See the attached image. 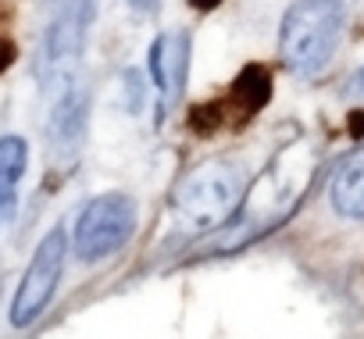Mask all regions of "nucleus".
<instances>
[{
  "label": "nucleus",
  "mask_w": 364,
  "mask_h": 339,
  "mask_svg": "<svg viewBox=\"0 0 364 339\" xmlns=\"http://www.w3.org/2000/svg\"><path fill=\"white\" fill-rule=\"evenodd\" d=\"M328 197H332V208L343 218L364 222V146H357L353 154H346L339 161L332 186H328Z\"/></svg>",
  "instance_id": "0eeeda50"
},
{
  "label": "nucleus",
  "mask_w": 364,
  "mask_h": 339,
  "mask_svg": "<svg viewBox=\"0 0 364 339\" xmlns=\"http://www.w3.org/2000/svg\"><path fill=\"white\" fill-rule=\"evenodd\" d=\"M222 4V0H190V8H197V11H215Z\"/></svg>",
  "instance_id": "ddd939ff"
},
{
  "label": "nucleus",
  "mask_w": 364,
  "mask_h": 339,
  "mask_svg": "<svg viewBox=\"0 0 364 339\" xmlns=\"http://www.w3.org/2000/svg\"><path fill=\"white\" fill-rule=\"evenodd\" d=\"M29 164V146L22 136L0 139V225H8L18 208V183Z\"/></svg>",
  "instance_id": "6e6552de"
},
{
  "label": "nucleus",
  "mask_w": 364,
  "mask_h": 339,
  "mask_svg": "<svg viewBox=\"0 0 364 339\" xmlns=\"http://www.w3.org/2000/svg\"><path fill=\"white\" fill-rule=\"evenodd\" d=\"M346 97L364 100V68H357V72H353V79H350V86H346Z\"/></svg>",
  "instance_id": "9b49d317"
},
{
  "label": "nucleus",
  "mask_w": 364,
  "mask_h": 339,
  "mask_svg": "<svg viewBox=\"0 0 364 339\" xmlns=\"http://www.w3.org/2000/svg\"><path fill=\"white\" fill-rule=\"evenodd\" d=\"M132 232H136L132 197H125V193L93 197L75 222V254L82 261H104V257L118 254Z\"/></svg>",
  "instance_id": "7ed1b4c3"
},
{
  "label": "nucleus",
  "mask_w": 364,
  "mask_h": 339,
  "mask_svg": "<svg viewBox=\"0 0 364 339\" xmlns=\"http://www.w3.org/2000/svg\"><path fill=\"white\" fill-rule=\"evenodd\" d=\"M243 208V176L229 161H204L190 168L171 190L175 225L190 236H208L229 225Z\"/></svg>",
  "instance_id": "f257e3e1"
},
{
  "label": "nucleus",
  "mask_w": 364,
  "mask_h": 339,
  "mask_svg": "<svg viewBox=\"0 0 364 339\" xmlns=\"http://www.w3.org/2000/svg\"><path fill=\"white\" fill-rule=\"evenodd\" d=\"M350 132H353V136L364 132V114H360V111H353V118H350Z\"/></svg>",
  "instance_id": "4468645a"
},
{
  "label": "nucleus",
  "mask_w": 364,
  "mask_h": 339,
  "mask_svg": "<svg viewBox=\"0 0 364 339\" xmlns=\"http://www.w3.org/2000/svg\"><path fill=\"white\" fill-rule=\"evenodd\" d=\"M82 118H86V97L82 90L75 86H65L58 93V104H54V118H50V143L65 154L75 150L79 136H82Z\"/></svg>",
  "instance_id": "1a4fd4ad"
},
{
  "label": "nucleus",
  "mask_w": 364,
  "mask_h": 339,
  "mask_svg": "<svg viewBox=\"0 0 364 339\" xmlns=\"http://www.w3.org/2000/svg\"><path fill=\"white\" fill-rule=\"evenodd\" d=\"M150 68H154V82L161 90V111H168L182 97V90H186L190 36L186 33H164V36H157V43L150 50Z\"/></svg>",
  "instance_id": "39448f33"
},
{
  "label": "nucleus",
  "mask_w": 364,
  "mask_h": 339,
  "mask_svg": "<svg viewBox=\"0 0 364 339\" xmlns=\"http://www.w3.org/2000/svg\"><path fill=\"white\" fill-rule=\"evenodd\" d=\"M268 100H272V75H268V68H264V65H247V68L236 75L229 97L218 104L222 125H225V122H229V125H243V122L254 118Z\"/></svg>",
  "instance_id": "423d86ee"
},
{
  "label": "nucleus",
  "mask_w": 364,
  "mask_h": 339,
  "mask_svg": "<svg viewBox=\"0 0 364 339\" xmlns=\"http://www.w3.org/2000/svg\"><path fill=\"white\" fill-rule=\"evenodd\" d=\"M65 247H68V243H65V232H61V229H54V232L43 236V243L36 247V254H33L26 275H22V286H18V293H15L11 325L26 328V325H33V321L47 311V303H50V296H54V289H58L61 268H65Z\"/></svg>",
  "instance_id": "20e7f679"
},
{
  "label": "nucleus",
  "mask_w": 364,
  "mask_h": 339,
  "mask_svg": "<svg viewBox=\"0 0 364 339\" xmlns=\"http://www.w3.org/2000/svg\"><path fill=\"white\" fill-rule=\"evenodd\" d=\"M15 58H18V47H15L11 40H4V36H0V75H4V72L15 65Z\"/></svg>",
  "instance_id": "9d476101"
},
{
  "label": "nucleus",
  "mask_w": 364,
  "mask_h": 339,
  "mask_svg": "<svg viewBox=\"0 0 364 339\" xmlns=\"http://www.w3.org/2000/svg\"><path fill=\"white\" fill-rule=\"evenodd\" d=\"M343 29V0H296L286 11L279 29V50L289 72L318 75L339 43Z\"/></svg>",
  "instance_id": "f03ea898"
},
{
  "label": "nucleus",
  "mask_w": 364,
  "mask_h": 339,
  "mask_svg": "<svg viewBox=\"0 0 364 339\" xmlns=\"http://www.w3.org/2000/svg\"><path fill=\"white\" fill-rule=\"evenodd\" d=\"M129 4H132L136 11H143V15H150V11H157V4H161V0H129Z\"/></svg>",
  "instance_id": "f8f14e48"
}]
</instances>
